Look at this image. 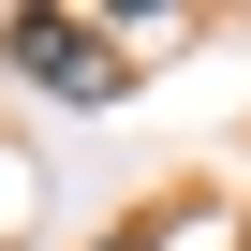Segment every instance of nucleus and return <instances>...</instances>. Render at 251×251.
Segmentation results:
<instances>
[{
  "label": "nucleus",
  "instance_id": "nucleus-1",
  "mask_svg": "<svg viewBox=\"0 0 251 251\" xmlns=\"http://www.w3.org/2000/svg\"><path fill=\"white\" fill-rule=\"evenodd\" d=\"M0 59H15L30 89H59V103H133V30L118 15H0Z\"/></svg>",
  "mask_w": 251,
  "mask_h": 251
},
{
  "label": "nucleus",
  "instance_id": "nucleus-2",
  "mask_svg": "<svg viewBox=\"0 0 251 251\" xmlns=\"http://www.w3.org/2000/svg\"><path fill=\"white\" fill-rule=\"evenodd\" d=\"M89 251H163V222H118V236H89Z\"/></svg>",
  "mask_w": 251,
  "mask_h": 251
}]
</instances>
